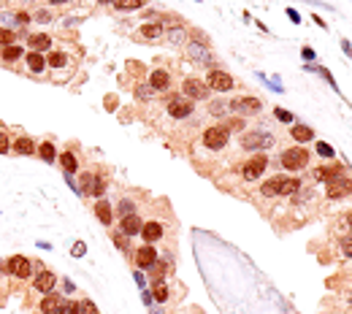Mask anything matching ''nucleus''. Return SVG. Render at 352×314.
<instances>
[{"label":"nucleus","instance_id":"nucleus-1","mask_svg":"<svg viewBox=\"0 0 352 314\" xmlns=\"http://www.w3.org/2000/svg\"><path fill=\"white\" fill-rule=\"evenodd\" d=\"M306 163H309V152L303 146H293V149L282 152V165L287 171H301L306 168Z\"/></svg>","mask_w":352,"mask_h":314},{"label":"nucleus","instance_id":"nucleus-2","mask_svg":"<svg viewBox=\"0 0 352 314\" xmlns=\"http://www.w3.org/2000/svg\"><path fill=\"white\" fill-rule=\"evenodd\" d=\"M79 192L82 195H92V198H101L106 192V179L98 174H82V184H79Z\"/></svg>","mask_w":352,"mask_h":314},{"label":"nucleus","instance_id":"nucleus-3","mask_svg":"<svg viewBox=\"0 0 352 314\" xmlns=\"http://www.w3.org/2000/svg\"><path fill=\"white\" fill-rule=\"evenodd\" d=\"M228 138H230V130L225 128V125H214V128H209L203 133V144L209 146V149H222L225 144H228Z\"/></svg>","mask_w":352,"mask_h":314},{"label":"nucleus","instance_id":"nucleus-4","mask_svg":"<svg viewBox=\"0 0 352 314\" xmlns=\"http://www.w3.org/2000/svg\"><path fill=\"white\" fill-rule=\"evenodd\" d=\"M350 190H352V179H350L347 174H344V176H336V179L328 181L325 195L331 198V201H339V198H347V195H350Z\"/></svg>","mask_w":352,"mask_h":314},{"label":"nucleus","instance_id":"nucleus-5","mask_svg":"<svg viewBox=\"0 0 352 314\" xmlns=\"http://www.w3.org/2000/svg\"><path fill=\"white\" fill-rule=\"evenodd\" d=\"M5 271L16 279H27L33 273V260H27L25 255H14V258H8V263H5Z\"/></svg>","mask_w":352,"mask_h":314},{"label":"nucleus","instance_id":"nucleus-6","mask_svg":"<svg viewBox=\"0 0 352 314\" xmlns=\"http://www.w3.org/2000/svg\"><path fill=\"white\" fill-rule=\"evenodd\" d=\"M241 146H244V149H250V152H255V149H268V146H274V135L252 130V133H247L244 138H241Z\"/></svg>","mask_w":352,"mask_h":314},{"label":"nucleus","instance_id":"nucleus-7","mask_svg":"<svg viewBox=\"0 0 352 314\" xmlns=\"http://www.w3.org/2000/svg\"><path fill=\"white\" fill-rule=\"evenodd\" d=\"M182 92L187 95V100H206L209 98V84H203L201 79H187L182 84Z\"/></svg>","mask_w":352,"mask_h":314},{"label":"nucleus","instance_id":"nucleus-8","mask_svg":"<svg viewBox=\"0 0 352 314\" xmlns=\"http://www.w3.org/2000/svg\"><path fill=\"white\" fill-rule=\"evenodd\" d=\"M209 90H214V92H230V90H233V79L228 76V73L225 71H209Z\"/></svg>","mask_w":352,"mask_h":314},{"label":"nucleus","instance_id":"nucleus-9","mask_svg":"<svg viewBox=\"0 0 352 314\" xmlns=\"http://www.w3.org/2000/svg\"><path fill=\"white\" fill-rule=\"evenodd\" d=\"M265 165H268V157H265V155H257V157H252L250 163L244 165V171H241V174H244L247 181H255V179H260V174L265 171Z\"/></svg>","mask_w":352,"mask_h":314},{"label":"nucleus","instance_id":"nucleus-10","mask_svg":"<svg viewBox=\"0 0 352 314\" xmlns=\"http://www.w3.org/2000/svg\"><path fill=\"white\" fill-rule=\"evenodd\" d=\"M230 108L233 111H239V114H247V117H252V114H260V98H239V100H233L230 103Z\"/></svg>","mask_w":352,"mask_h":314},{"label":"nucleus","instance_id":"nucleus-11","mask_svg":"<svg viewBox=\"0 0 352 314\" xmlns=\"http://www.w3.org/2000/svg\"><path fill=\"white\" fill-rule=\"evenodd\" d=\"M187 57H190L193 62H203V65H211V62H214V60H211V52H209V49H206L203 44H195V41L187 44Z\"/></svg>","mask_w":352,"mask_h":314},{"label":"nucleus","instance_id":"nucleus-12","mask_svg":"<svg viewBox=\"0 0 352 314\" xmlns=\"http://www.w3.org/2000/svg\"><path fill=\"white\" fill-rule=\"evenodd\" d=\"M168 114L176 117V119H184V117L193 114V103H190L187 98H171L168 100Z\"/></svg>","mask_w":352,"mask_h":314},{"label":"nucleus","instance_id":"nucleus-13","mask_svg":"<svg viewBox=\"0 0 352 314\" xmlns=\"http://www.w3.org/2000/svg\"><path fill=\"white\" fill-rule=\"evenodd\" d=\"M154 260H157V252H154V247H152V244H144V247L136 252V266L141 268V271H144V268L149 271V268L154 266Z\"/></svg>","mask_w":352,"mask_h":314},{"label":"nucleus","instance_id":"nucleus-14","mask_svg":"<svg viewBox=\"0 0 352 314\" xmlns=\"http://www.w3.org/2000/svg\"><path fill=\"white\" fill-rule=\"evenodd\" d=\"M65 306V298L57 293H46L41 301V314H60V309Z\"/></svg>","mask_w":352,"mask_h":314},{"label":"nucleus","instance_id":"nucleus-15","mask_svg":"<svg viewBox=\"0 0 352 314\" xmlns=\"http://www.w3.org/2000/svg\"><path fill=\"white\" fill-rule=\"evenodd\" d=\"M54 282H57V279H54V273H51V271H41L36 276V282H33V287H36L41 295H46V293L54 290Z\"/></svg>","mask_w":352,"mask_h":314},{"label":"nucleus","instance_id":"nucleus-16","mask_svg":"<svg viewBox=\"0 0 352 314\" xmlns=\"http://www.w3.org/2000/svg\"><path fill=\"white\" fill-rule=\"evenodd\" d=\"M149 87H152L154 92H163V90H168V87H171L168 71H152V73H149Z\"/></svg>","mask_w":352,"mask_h":314},{"label":"nucleus","instance_id":"nucleus-17","mask_svg":"<svg viewBox=\"0 0 352 314\" xmlns=\"http://www.w3.org/2000/svg\"><path fill=\"white\" fill-rule=\"evenodd\" d=\"M344 174H347V171H344L342 165H322V168L314 171V179H317V181H331V179L344 176Z\"/></svg>","mask_w":352,"mask_h":314},{"label":"nucleus","instance_id":"nucleus-18","mask_svg":"<svg viewBox=\"0 0 352 314\" xmlns=\"http://www.w3.org/2000/svg\"><path fill=\"white\" fill-rule=\"evenodd\" d=\"M141 236H144V241H147V244H154L160 236H163V225H160V222H144V225H141Z\"/></svg>","mask_w":352,"mask_h":314},{"label":"nucleus","instance_id":"nucleus-19","mask_svg":"<svg viewBox=\"0 0 352 314\" xmlns=\"http://www.w3.org/2000/svg\"><path fill=\"white\" fill-rule=\"evenodd\" d=\"M27 46H30L33 52H44V49H51V38L46 36V33H36V36L27 38Z\"/></svg>","mask_w":352,"mask_h":314},{"label":"nucleus","instance_id":"nucleus-20","mask_svg":"<svg viewBox=\"0 0 352 314\" xmlns=\"http://www.w3.org/2000/svg\"><path fill=\"white\" fill-rule=\"evenodd\" d=\"M141 217H136V214H128V217H122V233L125 236H136V233H141Z\"/></svg>","mask_w":352,"mask_h":314},{"label":"nucleus","instance_id":"nucleus-21","mask_svg":"<svg viewBox=\"0 0 352 314\" xmlns=\"http://www.w3.org/2000/svg\"><path fill=\"white\" fill-rule=\"evenodd\" d=\"M298 187H301V181H298V179L279 176V187H276V192H279V195H293V192H298Z\"/></svg>","mask_w":352,"mask_h":314},{"label":"nucleus","instance_id":"nucleus-22","mask_svg":"<svg viewBox=\"0 0 352 314\" xmlns=\"http://www.w3.org/2000/svg\"><path fill=\"white\" fill-rule=\"evenodd\" d=\"M27 68H30L33 73H44V68H46V60H44V54L41 52H27Z\"/></svg>","mask_w":352,"mask_h":314},{"label":"nucleus","instance_id":"nucleus-23","mask_svg":"<svg viewBox=\"0 0 352 314\" xmlns=\"http://www.w3.org/2000/svg\"><path fill=\"white\" fill-rule=\"evenodd\" d=\"M14 152L16 155H33V152H36V144H33L27 135H19V138L14 141Z\"/></svg>","mask_w":352,"mask_h":314},{"label":"nucleus","instance_id":"nucleus-24","mask_svg":"<svg viewBox=\"0 0 352 314\" xmlns=\"http://www.w3.org/2000/svg\"><path fill=\"white\" fill-rule=\"evenodd\" d=\"M95 217L103 222V225H108V222H111L114 211H111V206H108V201H98L95 203Z\"/></svg>","mask_w":352,"mask_h":314},{"label":"nucleus","instance_id":"nucleus-25","mask_svg":"<svg viewBox=\"0 0 352 314\" xmlns=\"http://www.w3.org/2000/svg\"><path fill=\"white\" fill-rule=\"evenodd\" d=\"M152 295H154V301H160V304H165V301L171 298V290H168V284L160 279V282H154L152 284Z\"/></svg>","mask_w":352,"mask_h":314},{"label":"nucleus","instance_id":"nucleus-26","mask_svg":"<svg viewBox=\"0 0 352 314\" xmlns=\"http://www.w3.org/2000/svg\"><path fill=\"white\" fill-rule=\"evenodd\" d=\"M290 135L296 141H311V138H314V130L306 128V125H296V128L290 130Z\"/></svg>","mask_w":352,"mask_h":314},{"label":"nucleus","instance_id":"nucleus-27","mask_svg":"<svg viewBox=\"0 0 352 314\" xmlns=\"http://www.w3.org/2000/svg\"><path fill=\"white\" fill-rule=\"evenodd\" d=\"M36 152L41 155V160H44V163H54V160H57V152H54V146H51L49 141H44V144L38 146Z\"/></svg>","mask_w":352,"mask_h":314},{"label":"nucleus","instance_id":"nucleus-28","mask_svg":"<svg viewBox=\"0 0 352 314\" xmlns=\"http://www.w3.org/2000/svg\"><path fill=\"white\" fill-rule=\"evenodd\" d=\"M60 165H62L65 174H73V171H76V155H73V152H62V155H60Z\"/></svg>","mask_w":352,"mask_h":314},{"label":"nucleus","instance_id":"nucleus-29","mask_svg":"<svg viewBox=\"0 0 352 314\" xmlns=\"http://www.w3.org/2000/svg\"><path fill=\"white\" fill-rule=\"evenodd\" d=\"M46 65H51V68H65V65H68V54H65V52H51L49 57H46Z\"/></svg>","mask_w":352,"mask_h":314},{"label":"nucleus","instance_id":"nucleus-30","mask_svg":"<svg viewBox=\"0 0 352 314\" xmlns=\"http://www.w3.org/2000/svg\"><path fill=\"white\" fill-rule=\"evenodd\" d=\"M0 57H3L5 62H14L22 57V46H16V44H11V46H3V52H0Z\"/></svg>","mask_w":352,"mask_h":314},{"label":"nucleus","instance_id":"nucleus-31","mask_svg":"<svg viewBox=\"0 0 352 314\" xmlns=\"http://www.w3.org/2000/svg\"><path fill=\"white\" fill-rule=\"evenodd\" d=\"M149 271H152V279H154V282H160V279L168 273V263H165V260H154V266L149 268Z\"/></svg>","mask_w":352,"mask_h":314},{"label":"nucleus","instance_id":"nucleus-32","mask_svg":"<svg viewBox=\"0 0 352 314\" xmlns=\"http://www.w3.org/2000/svg\"><path fill=\"white\" fill-rule=\"evenodd\" d=\"M141 36L149 38V41H154V38L163 36V25H144L141 27Z\"/></svg>","mask_w":352,"mask_h":314},{"label":"nucleus","instance_id":"nucleus-33","mask_svg":"<svg viewBox=\"0 0 352 314\" xmlns=\"http://www.w3.org/2000/svg\"><path fill=\"white\" fill-rule=\"evenodd\" d=\"M168 41L176 44V46H184L187 44V33H184V27H176V30L168 33Z\"/></svg>","mask_w":352,"mask_h":314},{"label":"nucleus","instance_id":"nucleus-34","mask_svg":"<svg viewBox=\"0 0 352 314\" xmlns=\"http://www.w3.org/2000/svg\"><path fill=\"white\" fill-rule=\"evenodd\" d=\"M114 5H117L119 11H136L144 5V0H114Z\"/></svg>","mask_w":352,"mask_h":314},{"label":"nucleus","instance_id":"nucleus-35","mask_svg":"<svg viewBox=\"0 0 352 314\" xmlns=\"http://www.w3.org/2000/svg\"><path fill=\"white\" fill-rule=\"evenodd\" d=\"M276 187H279V176H274V179H268L265 181V184L260 187V192L265 198H271V195H279V192H276Z\"/></svg>","mask_w":352,"mask_h":314},{"label":"nucleus","instance_id":"nucleus-36","mask_svg":"<svg viewBox=\"0 0 352 314\" xmlns=\"http://www.w3.org/2000/svg\"><path fill=\"white\" fill-rule=\"evenodd\" d=\"M152 95H154V90L149 87V84H141V87L136 90V98H138V100H149Z\"/></svg>","mask_w":352,"mask_h":314},{"label":"nucleus","instance_id":"nucleus-37","mask_svg":"<svg viewBox=\"0 0 352 314\" xmlns=\"http://www.w3.org/2000/svg\"><path fill=\"white\" fill-rule=\"evenodd\" d=\"M11 44H14V30L0 27V46H11Z\"/></svg>","mask_w":352,"mask_h":314},{"label":"nucleus","instance_id":"nucleus-38","mask_svg":"<svg viewBox=\"0 0 352 314\" xmlns=\"http://www.w3.org/2000/svg\"><path fill=\"white\" fill-rule=\"evenodd\" d=\"M79 314H98V309H95V304L92 301H79Z\"/></svg>","mask_w":352,"mask_h":314},{"label":"nucleus","instance_id":"nucleus-39","mask_svg":"<svg viewBox=\"0 0 352 314\" xmlns=\"http://www.w3.org/2000/svg\"><path fill=\"white\" fill-rule=\"evenodd\" d=\"M119 211H122V217H128V214H133V211H136V203H133L130 198H125V201L119 203Z\"/></svg>","mask_w":352,"mask_h":314},{"label":"nucleus","instance_id":"nucleus-40","mask_svg":"<svg viewBox=\"0 0 352 314\" xmlns=\"http://www.w3.org/2000/svg\"><path fill=\"white\" fill-rule=\"evenodd\" d=\"M342 255L344 258H352V236L342 238Z\"/></svg>","mask_w":352,"mask_h":314},{"label":"nucleus","instance_id":"nucleus-41","mask_svg":"<svg viewBox=\"0 0 352 314\" xmlns=\"http://www.w3.org/2000/svg\"><path fill=\"white\" fill-rule=\"evenodd\" d=\"M8 149H11V141H8V135H5V130H0V155H5Z\"/></svg>","mask_w":352,"mask_h":314},{"label":"nucleus","instance_id":"nucleus-42","mask_svg":"<svg viewBox=\"0 0 352 314\" xmlns=\"http://www.w3.org/2000/svg\"><path fill=\"white\" fill-rule=\"evenodd\" d=\"M60 314H79V304H73V301H65V306L60 309Z\"/></svg>","mask_w":352,"mask_h":314},{"label":"nucleus","instance_id":"nucleus-43","mask_svg":"<svg viewBox=\"0 0 352 314\" xmlns=\"http://www.w3.org/2000/svg\"><path fill=\"white\" fill-rule=\"evenodd\" d=\"M276 119H279V122H293V114L290 111H285V108H276Z\"/></svg>","mask_w":352,"mask_h":314},{"label":"nucleus","instance_id":"nucleus-44","mask_svg":"<svg viewBox=\"0 0 352 314\" xmlns=\"http://www.w3.org/2000/svg\"><path fill=\"white\" fill-rule=\"evenodd\" d=\"M225 128H228V130H241V128H244V119H239V117H233V119H230V122H228V125H225Z\"/></svg>","mask_w":352,"mask_h":314},{"label":"nucleus","instance_id":"nucleus-45","mask_svg":"<svg viewBox=\"0 0 352 314\" xmlns=\"http://www.w3.org/2000/svg\"><path fill=\"white\" fill-rule=\"evenodd\" d=\"M317 152H320L322 157H333V149L328 144H317Z\"/></svg>","mask_w":352,"mask_h":314},{"label":"nucleus","instance_id":"nucleus-46","mask_svg":"<svg viewBox=\"0 0 352 314\" xmlns=\"http://www.w3.org/2000/svg\"><path fill=\"white\" fill-rule=\"evenodd\" d=\"M73 255H76V258H82V255H84V244H82V241H76V247H73Z\"/></svg>","mask_w":352,"mask_h":314},{"label":"nucleus","instance_id":"nucleus-47","mask_svg":"<svg viewBox=\"0 0 352 314\" xmlns=\"http://www.w3.org/2000/svg\"><path fill=\"white\" fill-rule=\"evenodd\" d=\"M287 16H290V19L296 22V25H298V22H301V16H298V11H293V8H287Z\"/></svg>","mask_w":352,"mask_h":314},{"label":"nucleus","instance_id":"nucleus-48","mask_svg":"<svg viewBox=\"0 0 352 314\" xmlns=\"http://www.w3.org/2000/svg\"><path fill=\"white\" fill-rule=\"evenodd\" d=\"M36 19H38V22H49V11H38Z\"/></svg>","mask_w":352,"mask_h":314},{"label":"nucleus","instance_id":"nucleus-49","mask_svg":"<svg viewBox=\"0 0 352 314\" xmlns=\"http://www.w3.org/2000/svg\"><path fill=\"white\" fill-rule=\"evenodd\" d=\"M342 49L347 52V57H352V46H350V41H342Z\"/></svg>","mask_w":352,"mask_h":314},{"label":"nucleus","instance_id":"nucleus-50","mask_svg":"<svg viewBox=\"0 0 352 314\" xmlns=\"http://www.w3.org/2000/svg\"><path fill=\"white\" fill-rule=\"evenodd\" d=\"M51 5H57V3H68V0H49Z\"/></svg>","mask_w":352,"mask_h":314},{"label":"nucleus","instance_id":"nucleus-51","mask_svg":"<svg viewBox=\"0 0 352 314\" xmlns=\"http://www.w3.org/2000/svg\"><path fill=\"white\" fill-rule=\"evenodd\" d=\"M98 3H114V0H98Z\"/></svg>","mask_w":352,"mask_h":314},{"label":"nucleus","instance_id":"nucleus-52","mask_svg":"<svg viewBox=\"0 0 352 314\" xmlns=\"http://www.w3.org/2000/svg\"><path fill=\"white\" fill-rule=\"evenodd\" d=\"M347 220H350V227H352V214H350V217H347Z\"/></svg>","mask_w":352,"mask_h":314},{"label":"nucleus","instance_id":"nucleus-53","mask_svg":"<svg viewBox=\"0 0 352 314\" xmlns=\"http://www.w3.org/2000/svg\"><path fill=\"white\" fill-rule=\"evenodd\" d=\"M350 304H352V298H350Z\"/></svg>","mask_w":352,"mask_h":314},{"label":"nucleus","instance_id":"nucleus-54","mask_svg":"<svg viewBox=\"0 0 352 314\" xmlns=\"http://www.w3.org/2000/svg\"><path fill=\"white\" fill-rule=\"evenodd\" d=\"M0 52H3V49H0Z\"/></svg>","mask_w":352,"mask_h":314}]
</instances>
